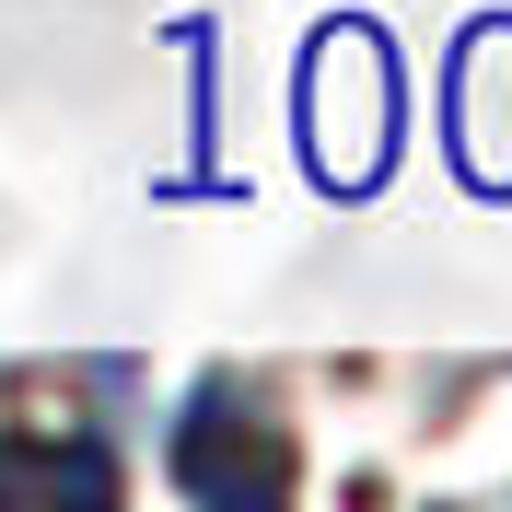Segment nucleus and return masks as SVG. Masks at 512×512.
Instances as JSON below:
<instances>
[{
    "label": "nucleus",
    "instance_id": "f257e3e1",
    "mask_svg": "<svg viewBox=\"0 0 512 512\" xmlns=\"http://www.w3.org/2000/svg\"><path fill=\"white\" fill-rule=\"evenodd\" d=\"M175 489L210 512H245V501H280L291 489V454L256 408H233V384H198L187 419H175Z\"/></svg>",
    "mask_w": 512,
    "mask_h": 512
}]
</instances>
